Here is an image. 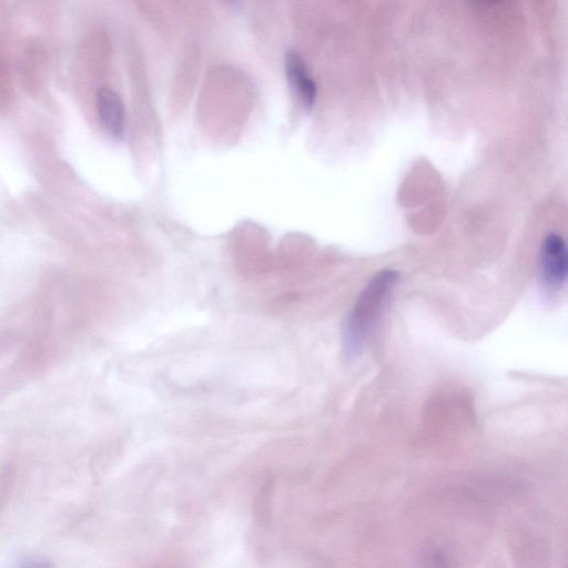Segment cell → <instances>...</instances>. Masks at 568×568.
<instances>
[{
	"label": "cell",
	"mask_w": 568,
	"mask_h": 568,
	"mask_svg": "<svg viewBox=\"0 0 568 568\" xmlns=\"http://www.w3.org/2000/svg\"><path fill=\"white\" fill-rule=\"evenodd\" d=\"M396 280L397 273L394 270H383L361 293L343 327V349L347 358L361 356L371 327Z\"/></svg>",
	"instance_id": "cell-1"
},
{
	"label": "cell",
	"mask_w": 568,
	"mask_h": 568,
	"mask_svg": "<svg viewBox=\"0 0 568 568\" xmlns=\"http://www.w3.org/2000/svg\"><path fill=\"white\" fill-rule=\"evenodd\" d=\"M97 110L105 130L115 139L125 131V108L120 95L109 87H101L95 95Z\"/></svg>",
	"instance_id": "cell-4"
},
{
	"label": "cell",
	"mask_w": 568,
	"mask_h": 568,
	"mask_svg": "<svg viewBox=\"0 0 568 568\" xmlns=\"http://www.w3.org/2000/svg\"><path fill=\"white\" fill-rule=\"evenodd\" d=\"M285 73L291 89L302 104L311 109L316 100L317 88L308 69L296 51H287L284 60Z\"/></svg>",
	"instance_id": "cell-3"
},
{
	"label": "cell",
	"mask_w": 568,
	"mask_h": 568,
	"mask_svg": "<svg viewBox=\"0 0 568 568\" xmlns=\"http://www.w3.org/2000/svg\"><path fill=\"white\" fill-rule=\"evenodd\" d=\"M483 1L488 2V3H491V2H497V1H499V0H483Z\"/></svg>",
	"instance_id": "cell-5"
},
{
	"label": "cell",
	"mask_w": 568,
	"mask_h": 568,
	"mask_svg": "<svg viewBox=\"0 0 568 568\" xmlns=\"http://www.w3.org/2000/svg\"><path fill=\"white\" fill-rule=\"evenodd\" d=\"M540 273L545 284L560 288L567 280L568 254L565 240L557 233L545 236L540 246Z\"/></svg>",
	"instance_id": "cell-2"
}]
</instances>
